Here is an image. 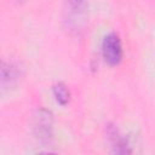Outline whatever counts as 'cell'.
<instances>
[{
	"instance_id": "277c9868",
	"label": "cell",
	"mask_w": 155,
	"mask_h": 155,
	"mask_svg": "<svg viewBox=\"0 0 155 155\" xmlns=\"http://www.w3.org/2000/svg\"><path fill=\"white\" fill-rule=\"evenodd\" d=\"M109 138L111 140V148L115 154H130L132 151L128 139L121 136L116 128H111L109 131Z\"/></svg>"
},
{
	"instance_id": "6da1fadb",
	"label": "cell",
	"mask_w": 155,
	"mask_h": 155,
	"mask_svg": "<svg viewBox=\"0 0 155 155\" xmlns=\"http://www.w3.org/2000/svg\"><path fill=\"white\" fill-rule=\"evenodd\" d=\"M33 132L39 142L50 144L53 139V115L47 109H38L33 115Z\"/></svg>"
},
{
	"instance_id": "7a4b0ae2",
	"label": "cell",
	"mask_w": 155,
	"mask_h": 155,
	"mask_svg": "<svg viewBox=\"0 0 155 155\" xmlns=\"http://www.w3.org/2000/svg\"><path fill=\"white\" fill-rule=\"evenodd\" d=\"M65 22L71 30H80L87 19V0H65Z\"/></svg>"
},
{
	"instance_id": "3957f363",
	"label": "cell",
	"mask_w": 155,
	"mask_h": 155,
	"mask_svg": "<svg viewBox=\"0 0 155 155\" xmlns=\"http://www.w3.org/2000/svg\"><path fill=\"white\" fill-rule=\"evenodd\" d=\"M102 54L109 65H117L124 56L122 45L116 33L108 34L102 42Z\"/></svg>"
},
{
	"instance_id": "5b68a950",
	"label": "cell",
	"mask_w": 155,
	"mask_h": 155,
	"mask_svg": "<svg viewBox=\"0 0 155 155\" xmlns=\"http://www.w3.org/2000/svg\"><path fill=\"white\" fill-rule=\"evenodd\" d=\"M52 92L53 96L57 101V103H59L61 105H67L70 101V91L67 87V85H64L63 82H58L54 84L52 87Z\"/></svg>"
},
{
	"instance_id": "8992f818",
	"label": "cell",
	"mask_w": 155,
	"mask_h": 155,
	"mask_svg": "<svg viewBox=\"0 0 155 155\" xmlns=\"http://www.w3.org/2000/svg\"><path fill=\"white\" fill-rule=\"evenodd\" d=\"M13 75H15L13 68L8 63H6L5 61L0 59V79L5 80V81H8L13 78Z\"/></svg>"
}]
</instances>
